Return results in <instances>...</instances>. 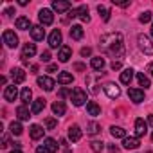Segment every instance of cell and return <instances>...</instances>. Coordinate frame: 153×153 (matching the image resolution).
Wrapping results in <instances>:
<instances>
[{"mask_svg": "<svg viewBox=\"0 0 153 153\" xmlns=\"http://www.w3.org/2000/svg\"><path fill=\"white\" fill-rule=\"evenodd\" d=\"M99 47L110 54L112 58H123L124 56V40H123V34L121 33H110V34H105L101 38V43Z\"/></svg>", "mask_w": 153, "mask_h": 153, "instance_id": "cell-1", "label": "cell"}, {"mask_svg": "<svg viewBox=\"0 0 153 153\" xmlns=\"http://www.w3.org/2000/svg\"><path fill=\"white\" fill-rule=\"evenodd\" d=\"M9 130H11V133H13V135H22V131H24V128H22L20 121H13V123L9 124Z\"/></svg>", "mask_w": 153, "mask_h": 153, "instance_id": "cell-33", "label": "cell"}, {"mask_svg": "<svg viewBox=\"0 0 153 153\" xmlns=\"http://www.w3.org/2000/svg\"><path fill=\"white\" fill-rule=\"evenodd\" d=\"M115 6H119V7H128L130 6V0H126V2H114Z\"/></svg>", "mask_w": 153, "mask_h": 153, "instance_id": "cell-45", "label": "cell"}, {"mask_svg": "<svg viewBox=\"0 0 153 153\" xmlns=\"http://www.w3.org/2000/svg\"><path fill=\"white\" fill-rule=\"evenodd\" d=\"M56 124H58V121H56L54 117H47V119H45V130H54Z\"/></svg>", "mask_w": 153, "mask_h": 153, "instance_id": "cell-39", "label": "cell"}, {"mask_svg": "<svg viewBox=\"0 0 153 153\" xmlns=\"http://www.w3.org/2000/svg\"><path fill=\"white\" fill-rule=\"evenodd\" d=\"M137 81H139V85L144 87V88H149V87H151V81H149V78H148L144 72H139V74H137Z\"/></svg>", "mask_w": 153, "mask_h": 153, "instance_id": "cell-29", "label": "cell"}, {"mask_svg": "<svg viewBox=\"0 0 153 153\" xmlns=\"http://www.w3.org/2000/svg\"><path fill=\"white\" fill-rule=\"evenodd\" d=\"M31 114H33V112L27 108V105H20V106L16 108V115H18V119H20V121H29Z\"/></svg>", "mask_w": 153, "mask_h": 153, "instance_id": "cell-19", "label": "cell"}, {"mask_svg": "<svg viewBox=\"0 0 153 153\" xmlns=\"http://www.w3.org/2000/svg\"><path fill=\"white\" fill-rule=\"evenodd\" d=\"M36 83H38V87L42 88V90H45V92H52L54 90V79L52 78H49V76H40V78L36 79Z\"/></svg>", "mask_w": 153, "mask_h": 153, "instance_id": "cell-4", "label": "cell"}, {"mask_svg": "<svg viewBox=\"0 0 153 153\" xmlns=\"http://www.w3.org/2000/svg\"><path fill=\"white\" fill-rule=\"evenodd\" d=\"M137 42H139V49H140L144 54H148V56L153 54V43H151V40H149L146 34H139Z\"/></svg>", "mask_w": 153, "mask_h": 153, "instance_id": "cell-3", "label": "cell"}, {"mask_svg": "<svg viewBox=\"0 0 153 153\" xmlns=\"http://www.w3.org/2000/svg\"><path fill=\"white\" fill-rule=\"evenodd\" d=\"M68 16H70V18H78V9H72V11L68 13Z\"/></svg>", "mask_w": 153, "mask_h": 153, "instance_id": "cell-49", "label": "cell"}, {"mask_svg": "<svg viewBox=\"0 0 153 153\" xmlns=\"http://www.w3.org/2000/svg\"><path fill=\"white\" fill-rule=\"evenodd\" d=\"M70 58H72V49H70L68 45H61L59 51H58V59H59L61 63H67Z\"/></svg>", "mask_w": 153, "mask_h": 153, "instance_id": "cell-11", "label": "cell"}, {"mask_svg": "<svg viewBox=\"0 0 153 153\" xmlns=\"http://www.w3.org/2000/svg\"><path fill=\"white\" fill-rule=\"evenodd\" d=\"M36 153H51L45 146H40V148H36Z\"/></svg>", "mask_w": 153, "mask_h": 153, "instance_id": "cell-46", "label": "cell"}, {"mask_svg": "<svg viewBox=\"0 0 153 153\" xmlns=\"http://www.w3.org/2000/svg\"><path fill=\"white\" fill-rule=\"evenodd\" d=\"M0 146H2V148H7V146H9V137H7V135L2 137V144H0Z\"/></svg>", "mask_w": 153, "mask_h": 153, "instance_id": "cell-43", "label": "cell"}, {"mask_svg": "<svg viewBox=\"0 0 153 153\" xmlns=\"http://www.w3.org/2000/svg\"><path fill=\"white\" fill-rule=\"evenodd\" d=\"M74 68H76V70H85V65H83V63H76Z\"/></svg>", "mask_w": 153, "mask_h": 153, "instance_id": "cell-50", "label": "cell"}, {"mask_svg": "<svg viewBox=\"0 0 153 153\" xmlns=\"http://www.w3.org/2000/svg\"><path fill=\"white\" fill-rule=\"evenodd\" d=\"M36 54V45L34 43H25L24 49H22V59L24 63H27V58H33Z\"/></svg>", "mask_w": 153, "mask_h": 153, "instance_id": "cell-12", "label": "cell"}, {"mask_svg": "<svg viewBox=\"0 0 153 153\" xmlns=\"http://www.w3.org/2000/svg\"><path fill=\"white\" fill-rule=\"evenodd\" d=\"M43 108H45V99H42V97L40 99H34L33 105H31V112L33 114H40Z\"/></svg>", "mask_w": 153, "mask_h": 153, "instance_id": "cell-26", "label": "cell"}, {"mask_svg": "<svg viewBox=\"0 0 153 153\" xmlns=\"http://www.w3.org/2000/svg\"><path fill=\"white\" fill-rule=\"evenodd\" d=\"M90 67H92L94 70H103V67H105V58H101V56L92 58V59H90Z\"/></svg>", "mask_w": 153, "mask_h": 153, "instance_id": "cell-27", "label": "cell"}, {"mask_svg": "<svg viewBox=\"0 0 153 153\" xmlns=\"http://www.w3.org/2000/svg\"><path fill=\"white\" fill-rule=\"evenodd\" d=\"M87 112H88V115L97 117V115H101V106H99L96 101H88V103H87Z\"/></svg>", "mask_w": 153, "mask_h": 153, "instance_id": "cell-22", "label": "cell"}, {"mask_svg": "<svg viewBox=\"0 0 153 153\" xmlns=\"http://www.w3.org/2000/svg\"><path fill=\"white\" fill-rule=\"evenodd\" d=\"M72 79H74V78H72L70 72H59V74H58V83H59V85H70Z\"/></svg>", "mask_w": 153, "mask_h": 153, "instance_id": "cell-25", "label": "cell"}, {"mask_svg": "<svg viewBox=\"0 0 153 153\" xmlns=\"http://www.w3.org/2000/svg\"><path fill=\"white\" fill-rule=\"evenodd\" d=\"M31 72L36 74V72H38V65H33V67H31Z\"/></svg>", "mask_w": 153, "mask_h": 153, "instance_id": "cell-53", "label": "cell"}, {"mask_svg": "<svg viewBox=\"0 0 153 153\" xmlns=\"http://www.w3.org/2000/svg\"><path fill=\"white\" fill-rule=\"evenodd\" d=\"M29 133H31V139L38 140V139H42V137H43L45 130H43V126H40V124H33V126L29 128Z\"/></svg>", "mask_w": 153, "mask_h": 153, "instance_id": "cell-20", "label": "cell"}, {"mask_svg": "<svg viewBox=\"0 0 153 153\" xmlns=\"http://www.w3.org/2000/svg\"><path fill=\"white\" fill-rule=\"evenodd\" d=\"M151 139H153V133H151Z\"/></svg>", "mask_w": 153, "mask_h": 153, "instance_id": "cell-58", "label": "cell"}, {"mask_svg": "<svg viewBox=\"0 0 153 153\" xmlns=\"http://www.w3.org/2000/svg\"><path fill=\"white\" fill-rule=\"evenodd\" d=\"M108 149H110L112 153H117V151H119V148H117V146H114V144H110V146H108Z\"/></svg>", "mask_w": 153, "mask_h": 153, "instance_id": "cell-51", "label": "cell"}, {"mask_svg": "<svg viewBox=\"0 0 153 153\" xmlns=\"http://www.w3.org/2000/svg\"><path fill=\"white\" fill-rule=\"evenodd\" d=\"M97 13H99V16L103 18V22H108V20H110V9H108V7L97 6Z\"/></svg>", "mask_w": 153, "mask_h": 153, "instance_id": "cell-34", "label": "cell"}, {"mask_svg": "<svg viewBox=\"0 0 153 153\" xmlns=\"http://www.w3.org/2000/svg\"><path fill=\"white\" fill-rule=\"evenodd\" d=\"M11 153H22V149H16V148H15V149H13Z\"/></svg>", "mask_w": 153, "mask_h": 153, "instance_id": "cell-54", "label": "cell"}, {"mask_svg": "<svg viewBox=\"0 0 153 153\" xmlns=\"http://www.w3.org/2000/svg\"><path fill=\"white\" fill-rule=\"evenodd\" d=\"M65 112H67V106H65V103L63 101H56V103H52V114L54 115H65Z\"/></svg>", "mask_w": 153, "mask_h": 153, "instance_id": "cell-24", "label": "cell"}, {"mask_svg": "<svg viewBox=\"0 0 153 153\" xmlns=\"http://www.w3.org/2000/svg\"><path fill=\"white\" fill-rule=\"evenodd\" d=\"M61 42H63V36H61V31L59 29H54L49 36V47L51 49H58L61 47Z\"/></svg>", "mask_w": 153, "mask_h": 153, "instance_id": "cell-7", "label": "cell"}, {"mask_svg": "<svg viewBox=\"0 0 153 153\" xmlns=\"http://www.w3.org/2000/svg\"><path fill=\"white\" fill-rule=\"evenodd\" d=\"M31 97H33V92H31L29 87H25V88L22 90V94H20V99L24 101V105H27V103L31 101Z\"/></svg>", "mask_w": 153, "mask_h": 153, "instance_id": "cell-35", "label": "cell"}, {"mask_svg": "<svg viewBox=\"0 0 153 153\" xmlns=\"http://www.w3.org/2000/svg\"><path fill=\"white\" fill-rule=\"evenodd\" d=\"M146 131H148V123L144 119H135V133H137V137L146 135Z\"/></svg>", "mask_w": 153, "mask_h": 153, "instance_id": "cell-18", "label": "cell"}, {"mask_svg": "<svg viewBox=\"0 0 153 153\" xmlns=\"http://www.w3.org/2000/svg\"><path fill=\"white\" fill-rule=\"evenodd\" d=\"M29 33H31L33 40H36V42H40V40L45 38V29H43V25H33V29H31Z\"/></svg>", "mask_w": 153, "mask_h": 153, "instance_id": "cell-17", "label": "cell"}, {"mask_svg": "<svg viewBox=\"0 0 153 153\" xmlns=\"http://www.w3.org/2000/svg\"><path fill=\"white\" fill-rule=\"evenodd\" d=\"M140 146V140H139V137L135 135V137H124L123 139V148H126V149H137Z\"/></svg>", "mask_w": 153, "mask_h": 153, "instance_id": "cell-14", "label": "cell"}, {"mask_svg": "<svg viewBox=\"0 0 153 153\" xmlns=\"http://www.w3.org/2000/svg\"><path fill=\"white\" fill-rule=\"evenodd\" d=\"M81 137H83V130H81L78 124H72V126L68 128V139H70L72 142L81 140Z\"/></svg>", "mask_w": 153, "mask_h": 153, "instance_id": "cell-10", "label": "cell"}, {"mask_svg": "<svg viewBox=\"0 0 153 153\" xmlns=\"http://www.w3.org/2000/svg\"><path fill=\"white\" fill-rule=\"evenodd\" d=\"M16 97H18V88H16V85H7V87L4 88V99L9 101V103H13Z\"/></svg>", "mask_w": 153, "mask_h": 153, "instance_id": "cell-9", "label": "cell"}, {"mask_svg": "<svg viewBox=\"0 0 153 153\" xmlns=\"http://www.w3.org/2000/svg\"><path fill=\"white\" fill-rule=\"evenodd\" d=\"M151 36H153V24H151Z\"/></svg>", "mask_w": 153, "mask_h": 153, "instance_id": "cell-56", "label": "cell"}, {"mask_svg": "<svg viewBox=\"0 0 153 153\" xmlns=\"http://www.w3.org/2000/svg\"><path fill=\"white\" fill-rule=\"evenodd\" d=\"M148 72H149V76H151V78H153V61L148 65Z\"/></svg>", "mask_w": 153, "mask_h": 153, "instance_id": "cell-52", "label": "cell"}, {"mask_svg": "<svg viewBox=\"0 0 153 153\" xmlns=\"http://www.w3.org/2000/svg\"><path fill=\"white\" fill-rule=\"evenodd\" d=\"M92 54V49L90 47H83L81 49V56H90Z\"/></svg>", "mask_w": 153, "mask_h": 153, "instance_id": "cell-41", "label": "cell"}, {"mask_svg": "<svg viewBox=\"0 0 153 153\" xmlns=\"http://www.w3.org/2000/svg\"><path fill=\"white\" fill-rule=\"evenodd\" d=\"M58 70V65H49L47 67V72H56Z\"/></svg>", "mask_w": 153, "mask_h": 153, "instance_id": "cell-48", "label": "cell"}, {"mask_svg": "<svg viewBox=\"0 0 153 153\" xmlns=\"http://www.w3.org/2000/svg\"><path fill=\"white\" fill-rule=\"evenodd\" d=\"M4 13H6L7 16H13V15H15V9H13V7H7V9H6Z\"/></svg>", "mask_w": 153, "mask_h": 153, "instance_id": "cell-47", "label": "cell"}, {"mask_svg": "<svg viewBox=\"0 0 153 153\" xmlns=\"http://www.w3.org/2000/svg\"><path fill=\"white\" fill-rule=\"evenodd\" d=\"M49 59H51V52H49V51L42 52V61H49Z\"/></svg>", "mask_w": 153, "mask_h": 153, "instance_id": "cell-44", "label": "cell"}, {"mask_svg": "<svg viewBox=\"0 0 153 153\" xmlns=\"http://www.w3.org/2000/svg\"><path fill=\"white\" fill-rule=\"evenodd\" d=\"M70 38H72V40H81V38H83V27H81V25H72V29H70Z\"/></svg>", "mask_w": 153, "mask_h": 153, "instance_id": "cell-28", "label": "cell"}, {"mask_svg": "<svg viewBox=\"0 0 153 153\" xmlns=\"http://www.w3.org/2000/svg\"><path fill=\"white\" fill-rule=\"evenodd\" d=\"M52 9L58 13H65L70 9V2H63V0H54L52 2Z\"/></svg>", "mask_w": 153, "mask_h": 153, "instance_id": "cell-21", "label": "cell"}, {"mask_svg": "<svg viewBox=\"0 0 153 153\" xmlns=\"http://www.w3.org/2000/svg\"><path fill=\"white\" fill-rule=\"evenodd\" d=\"M58 96H59V97L63 99V97H67V96H72V92H70L68 88H65V87H63V88H59V92H58Z\"/></svg>", "mask_w": 153, "mask_h": 153, "instance_id": "cell-40", "label": "cell"}, {"mask_svg": "<svg viewBox=\"0 0 153 153\" xmlns=\"http://www.w3.org/2000/svg\"><path fill=\"white\" fill-rule=\"evenodd\" d=\"M128 96H130V99L135 105H139V103L144 101V90H140V88H130L128 90Z\"/></svg>", "mask_w": 153, "mask_h": 153, "instance_id": "cell-13", "label": "cell"}, {"mask_svg": "<svg viewBox=\"0 0 153 153\" xmlns=\"http://www.w3.org/2000/svg\"><path fill=\"white\" fill-rule=\"evenodd\" d=\"M90 148H92L94 153H101L103 148H105V142H103V140H92V142H90Z\"/></svg>", "mask_w": 153, "mask_h": 153, "instance_id": "cell-36", "label": "cell"}, {"mask_svg": "<svg viewBox=\"0 0 153 153\" xmlns=\"http://www.w3.org/2000/svg\"><path fill=\"white\" fill-rule=\"evenodd\" d=\"M103 90H105V94H106L108 97H112V99H117V97L121 96V88H119L115 83H106V85L103 87Z\"/></svg>", "mask_w": 153, "mask_h": 153, "instance_id": "cell-8", "label": "cell"}, {"mask_svg": "<svg viewBox=\"0 0 153 153\" xmlns=\"http://www.w3.org/2000/svg\"><path fill=\"white\" fill-rule=\"evenodd\" d=\"M139 22H140V24H148V22H151V11H144V13H140Z\"/></svg>", "mask_w": 153, "mask_h": 153, "instance_id": "cell-38", "label": "cell"}, {"mask_svg": "<svg viewBox=\"0 0 153 153\" xmlns=\"http://www.w3.org/2000/svg\"><path fill=\"white\" fill-rule=\"evenodd\" d=\"M16 29H20V31H31L33 24H31V20L27 16H18L16 18Z\"/></svg>", "mask_w": 153, "mask_h": 153, "instance_id": "cell-16", "label": "cell"}, {"mask_svg": "<svg viewBox=\"0 0 153 153\" xmlns=\"http://www.w3.org/2000/svg\"><path fill=\"white\" fill-rule=\"evenodd\" d=\"M2 40H4V43H6L9 49H16V47H18V36L15 34V31H4Z\"/></svg>", "mask_w": 153, "mask_h": 153, "instance_id": "cell-5", "label": "cell"}, {"mask_svg": "<svg viewBox=\"0 0 153 153\" xmlns=\"http://www.w3.org/2000/svg\"><path fill=\"white\" fill-rule=\"evenodd\" d=\"M101 131V126L97 124V123H90L88 126H87V133L88 135H96V133H99Z\"/></svg>", "mask_w": 153, "mask_h": 153, "instance_id": "cell-37", "label": "cell"}, {"mask_svg": "<svg viewBox=\"0 0 153 153\" xmlns=\"http://www.w3.org/2000/svg\"><path fill=\"white\" fill-rule=\"evenodd\" d=\"M70 99H72V105L74 106H83L87 103V92L83 88H74Z\"/></svg>", "mask_w": 153, "mask_h": 153, "instance_id": "cell-2", "label": "cell"}, {"mask_svg": "<svg viewBox=\"0 0 153 153\" xmlns=\"http://www.w3.org/2000/svg\"><path fill=\"white\" fill-rule=\"evenodd\" d=\"M38 18H40V25H51V24L54 22V15H52V11H51V9H47V7L40 9Z\"/></svg>", "mask_w": 153, "mask_h": 153, "instance_id": "cell-6", "label": "cell"}, {"mask_svg": "<svg viewBox=\"0 0 153 153\" xmlns=\"http://www.w3.org/2000/svg\"><path fill=\"white\" fill-rule=\"evenodd\" d=\"M78 16H79V18H81L83 22H87V24H88V22H90L88 7H87V6H79V7H78Z\"/></svg>", "mask_w": 153, "mask_h": 153, "instance_id": "cell-31", "label": "cell"}, {"mask_svg": "<svg viewBox=\"0 0 153 153\" xmlns=\"http://www.w3.org/2000/svg\"><path fill=\"white\" fill-rule=\"evenodd\" d=\"M110 133H112L114 139H124V137H126V131H124V128H121V126H112V128H110Z\"/></svg>", "mask_w": 153, "mask_h": 153, "instance_id": "cell-30", "label": "cell"}, {"mask_svg": "<svg viewBox=\"0 0 153 153\" xmlns=\"http://www.w3.org/2000/svg\"><path fill=\"white\" fill-rule=\"evenodd\" d=\"M65 153H72V151H70V149H67V151H65Z\"/></svg>", "mask_w": 153, "mask_h": 153, "instance_id": "cell-57", "label": "cell"}, {"mask_svg": "<svg viewBox=\"0 0 153 153\" xmlns=\"http://www.w3.org/2000/svg\"><path fill=\"white\" fill-rule=\"evenodd\" d=\"M43 146H45V148H47L51 153H56V151H58V142H56L54 139H51V137L43 140Z\"/></svg>", "mask_w": 153, "mask_h": 153, "instance_id": "cell-32", "label": "cell"}, {"mask_svg": "<svg viewBox=\"0 0 153 153\" xmlns=\"http://www.w3.org/2000/svg\"><path fill=\"white\" fill-rule=\"evenodd\" d=\"M148 121H149V124H153V115H149V119H148Z\"/></svg>", "mask_w": 153, "mask_h": 153, "instance_id": "cell-55", "label": "cell"}, {"mask_svg": "<svg viewBox=\"0 0 153 153\" xmlns=\"http://www.w3.org/2000/svg\"><path fill=\"white\" fill-rule=\"evenodd\" d=\"M11 78H13V85H20L25 81V72L24 68H13L11 70Z\"/></svg>", "mask_w": 153, "mask_h": 153, "instance_id": "cell-15", "label": "cell"}, {"mask_svg": "<svg viewBox=\"0 0 153 153\" xmlns=\"http://www.w3.org/2000/svg\"><path fill=\"white\" fill-rule=\"evenodd\" d=\"M119 68H121V59H117V61L114 59L112 61V70H119Z\"/></svg>", "mask_w": 153, "mask_h": 153, "instance_id": "cell-42", "label": "cell"}, {"mask_svg": "<svg viewBox=\"0 0 153 153\" xmlns=\"http://www.w3.org/2000/svg\"><path fill=\"white\" fill-rule=\"evenodd\" d=\"M133 68H124L123 72H121V83H124V85H130L131 83V79H133Z\"/></svg>", "mask_w": 153, "mask_h": 153, "instance_id": "cell-23", "label": "cell"}]
</instances>
